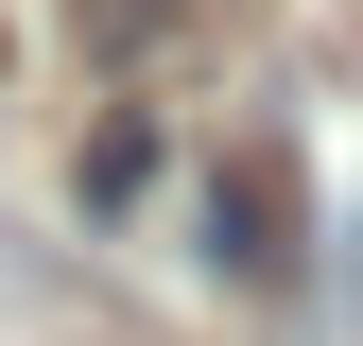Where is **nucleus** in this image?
I'll use <instances>...</instances> for the list:
<instances>
[{
	"label": "nucleus",
	"instance_id": "f03ea898",
	"mask_svg": "<svg viewBox=\"0 0 363 346\" xmlns=\"http://www.w3.org/2000/svg\"><path fill=\"white\" fill-rule=\"evenodd\" d=\"M69 18H86V52H104V69H173L208 18H242V0H69Z\"/></svg>",
	"mask_w": 363,
	"mask_h": 346
},
{
	"label": "nucleus",
	"instance_id": "7ed1b4c3",
	"mask_svg": "<svg viewBox=\"0 0 363 346\" xmlns=\"http://www.w3.org/2000/svg\"><path fill=\"white\" fill-rule=\"evenodd\" d=\"M139 173H156V121H104V139H86V208H121Z\"/></svg>",
	"mask_w": 363,
	"mask_h": 346
},
{
	"label": "nucleus",
	"instance_id": "f257e3e1",
	"mask_svg": "<svg viewBox=\"0 0 363 346\" xmlns=\"http://www.w3.org/2000/svg\"><path fill=\"white\" fill-rule=\"evenodd\" d=\"M208 260H225L242 294L294 277V173H277V156H225V173H208Z\"/></svg>",
	"mask_w": 363,
	"mask_h": 346
}]
</instances>
